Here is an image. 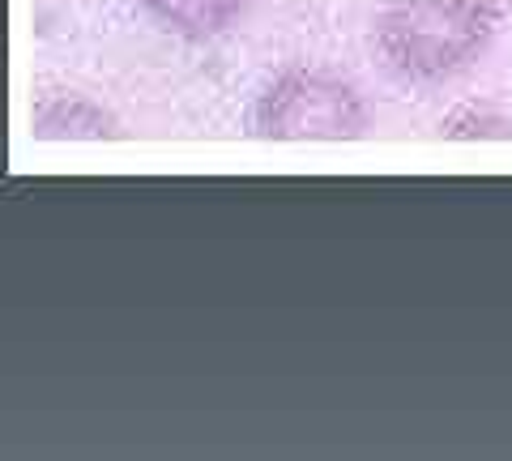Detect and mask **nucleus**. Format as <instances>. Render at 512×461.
Instances as JSON below:
<instances>
[{
	"label": "nucleus",
	"instance_id": "nucleus-4",
	"mask_svg": "<svg viewBox=\"0 0 512 461\" xmlns=\"http://www.w3.org/2000/svg\"><path fill=\"white\" fill-rule=\"evenodd\" d=\"M448 137H500L512 141V111H495V107H457L453 116L444 120Z\"/></svg>",
	"mask_w": 512,
	"mask_h": 461
},
{
	"label": "nucleus",
	"instance_id": "nucleus-2",
	"mask_svg": "<svg viewBox=\"0 0 512 461\" xmlns=\"http://www.w3.org/2000/svg\"><path fill=\"white\" fill-rule=\"evenodd\" d=\"M367 103L329 69H282L252 107V133L274 141H355L367 133Z\"/></svg>",
	"mask_w": 512,
	"mask_h": 461
},
{
	"label": "nucleus",
	"instance_id": "nucleus-1",
	"mask_svg": "<svg viewBox=\"0 0 512 461\" xmlns=\"http://www.w3.org/2000/svg\"><path fill=\"white\" fill-rule=\"evenodd\" d=\"M500 26V0H384L372 43L397 82L431 90L470 73Z\"/></svg>",
	"mask_w": 512,
	"mask_h": 461
},
{
	"label": "nucleus",
	"instance_id": "nucleus-3",
	"mask_svg": "<svg viewBox=\"0 0 512 461\" xmlns=\"http://www.w3.org/2000/svg\"><path fill=\"white\" fill-rule=\"evenodd\" d=\"M163 26L180 30L188 39H214L231 30L248 13L252 0H146Z\"/></svg>",
	"mask_w": 512,
	"mask_h": 461
}]
</instances>
